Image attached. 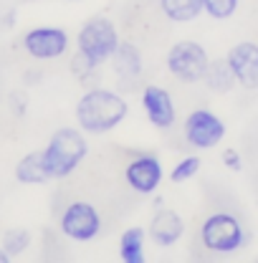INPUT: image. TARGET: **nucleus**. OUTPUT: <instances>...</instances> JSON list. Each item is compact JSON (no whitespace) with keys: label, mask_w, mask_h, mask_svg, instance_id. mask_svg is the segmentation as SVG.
Segmentation results:
<instances>
[{"label":"nucleus","mask_w":258,"mask_h":263,"mask_svg":"<svg viewBox=\"0 0 258 263\" xmlns=\"http://www.w3.org/2000/svg\"><path fill=\"white\" fill-rule=\"evenodd\" d=\"M68 33L61 26H35L23 35V51L35 61H56L68 51Z\"/></svg>","instance_id":"6e6552de"},{"label":"nucleus","mask_w":258,"mask_h":263,"mask_svg":"<svg viewBox=\"0 0 258 263\" xmlns=\"http://www.w3.org/2000/svg\"><path fill=\"white\" fill-rule=\"evenodd\" d=\"M127 99L117 91H112V89H101V86L84 91L76 101V109H73L76 124L86 134H97V137L114 132L127 119Z\"/></svg>","instance_id":"f257e3e1"},{"label":"nucleus","mask_w":258,"mask_h":263,"mask_svg":"<svg viewBox=\"0 0 258 263\" xmlns=\"http://www.w3.org/2000/svg\"><path fill=\"white\" fill-rule=\"evenodd\" d=\"M13 175H15V180H18L21 185H46V182H51L48 167L43 162V149H35V152L23 155V157L15 162Z\"/></svg>","instance_id":"ddd939ff"},{"label":"nucleus","mask_w":258,"mask_h":263,"mask_svg":"<svg viewBox=\"0 0 258 263\" xmlns=\"http://www.w3.org/2000/svg\"><path fill=\"white\" fill-rule=\"evenodd\" d=\"M200 167H202V162H200V157L197 155H190V157H182L180 162L172 167V172H170V180L172 182H188V180H193L195 175L200 172Z\"/></svg>","instance_id":"aec40b11"},{"label":"nucleus","mask_w":258,"mask_h":263,"mask_svg":"<svg viewBox=\"0 0 258 263\" xmlns=\"http://www.w3.org/2000/svg\"><path fill=\"white\" fill-rule=\"evenodd\" d=\"M147 233H150V240H152L155 246L172 248V246H177V243L182 240V235H185V220L180 218V213H175V210H170V208H160V210L152 215Z\"/></svg>","instance_id":"f8f14e48"},{"label":"nucleus","mask_w":258,"mask_h":263,"mask_svg":"<svg viewBox=\"0 0 258 263\" xmlns=\"http://www.w3.org/2000/svg\"><path fill=\"white\" fill-rule=\"evenodd\" d=\"M89 142L86 132L76 127H61L51 134L48 144L43 147V162L48 167L51 180H66L76 172V167L86 160Z\"/></svg>","instance_id":"f03ea898"},{"label":"nucleus","mask_w":258,"mask_h":263,"mask_svg":"<svg viewBox=\"0 0 258 263\" xmlns=\"http://www.w3.org/2000/svg\"><path fill=\"white\" fill-rule=\"evenodd\" d=\"M112 64L122 81H134L137 76H142V56L132 43H124V41L119 43L117 53L112 56Z\"/></svg>","instance_id":"2eb2a0df"},{"label":"nucleus","mask_w":258,"mask_h":263,"mask_svg":"<svg viewBox=\"0 0 258 263\" xmlns=\"http://www.w3.org/2000/svg\"><path fill=\"white\" fill-rule=\"evenodd\" d=\"M241 0H202L205 15H210L213 21H228L235 15Z\"/></svg>","instance_id":"6ab92c4d"},{"label":"nucleus","mask_w":258,"mask_h":263,"mask_svg":"<svg viewBox=\"0 0 258 263\" xmlns=\"http://www.w3.org/2000/svg\"><path fill=\"white\" fill-rule=\"evenodd\" d=\"M160 10L172 23H190L205 13L202 0H160Z\"/></svg>","instance_id":"dca6fc26"},{"label":"nucleus","mask_w":258,"mask_h":263,"mask_svg":"<svg viewBox=\"0 0 258 263\" xmlns=\"http://www.w3.org/2000/svg\"><path fill=\"white\" fill-rule=\"evenodd\" d=\"M147 230L139 226H132L119 235V258L124 263H144V243H147Z\"/></svg>","instance_id":"4468645a"},{"label":"nucleus","mask_w":258,"mask_h":263,"mask_svg":"<svg viewBox=\"0 0 258 263\" xmlns=\"http://www.w3.org/2000/svg\"><path fill=\"white\" fill-rule=\"evenodd\" d=\"M0 248L8 251L13 258L31 248V233L26 228H8L0 233Z\"/></svg>","instance_id":"a211bd4d"},{"label":"nucleus","mask_w":258,"mask_h":263,"mask_svg":"<svg viewBox=\"0 0 258 263\" xmlns=\"http://www.w3.org/2000/svg\"><path fill=\"white\" fill-rule=\"evenodd\" d=\"M61 235L73 243H89L101 233V215L99 210L86 200H73L66 205L59 218Z\"/></svg>","instance_id":"423d86ee"},{"label":"nucleus","mask_w":258,"mask_h":263,"mask_svg":"<svg viewBox=\"0 0 258 263\" xmlns=\"http://www.w3.org/2000/svg\"><path fill=\"white\" fill-rule=\"evenodd\" d=\"M119 31L106 15H94L89 18L76 35V53L84 56L89 64L101 66L112 61V56L119 48Z\"/></svg>","instance_id":"7ed1b4c3"},{"label":"nucleus","mask_w":258,"mask_h":263,"mask_svg":"<svg viewBox=\"0 0 258 263\" xmlns=\"http://www.w3.org/2000/svg\"><path fill=\"white\" fill-rule=\"evenodd\" d=\"M202 81H205V86H208L210 91H215V94H228L233 86H238L235 73H233V68H230V64H228L226 59L210 61Z\"/></svg>","instance_id":"f3484780"},{"label":"nucleus","mask_w":258,"mask_h":263,"mask_svg":"<svg viewBox=\"0 0 258 263\" xmlns=\"http://www.w3.org/2000/svg\"><path fill=\"white\" fill-rule=\"evenodd\" d=\"M223 164H226L230 172H241L243 170V160H241V152H235L233 147H228L223 152Z\"/></svg>","instance_id":"412c9836"},{"label":"nucleus","mask_w":258,"mask_h":263,"mask_svg":"<svg viewBox=\"0 0 258 263\" xmlns=\"http://www.w3.org/2000/svg\"><path fill=\"white\" fill-rule=\"evenodd\" d=\"M167 71L182 81V84H197L205 79V71L210 66V56L202 43L197 41H177L167 51Z\"/></svg>","instance_id":"39448f33"},{"label":"nucleus","mask_w":258,"mask_h":263,"mask_svg":"<svg viewBox=\"0 0 258 263\" xmlns=\"http://www.w3.org/2000/svg\"><path fill=\"white\" fill-rule=\"evenodd\" d=\"M162 177H164V170L155 155H139L124 167L127 185L139 195H152L160 187Z\"/></svg>","instance_id":"1a4fd4ad"},{"label":"nucleus","mask_w":258,"mask_h":263,"mask_svg":"<svg viewBox=\"0 0 258 263\" xmlns=\"http://www.w3.org/2000/svg\"><path fill=\"white\" fill-rule=\"evenodd\" d=\"M226 61L230 64L238 86L256 91L258 89V43L253 41H241L228 51Z\"/></svg>","instance_id":"9d476101"},{"label":"nucleus","mask_w":258,"mask_h":263,"mask_svg":"<svg viewBox=\"0 0 258 263\" xmlns=\"http://www.w3.org/2000/svg\"><path fill=\"white\" fill-rule=\"evenodd\" d=\"M200 240H202L205 251L228 256V253H235L246 246V230L235 215L213 213L200 226Z\"/></svg>","instance_id":"20e7f679"},{"label":"nucleus","mask_w":258,"mask_h":263,"mask_svg":"<svg viewBox=\"0 0 258 263\" xmlns=\"http://www.w3.org/2000/svg\"><path fill=\"white\" fill-rule=\"evenodd\" d=\"M142 109H144L147 122L155 129H170L177 119L175 101L170 97V91L162 89V86H155V84L142 89Z\"/></svg>","instance_id":"9b49d317"},{"label":"nucleus","mask_w":258,"mask_h":263,"mask_svg":"<svg viewBox=\"0 0 258 263\" xmlns=\"http://www.w3.org/2000/svg\"><path fill=\"white\" fill-rule=\"evenodd\" d=\"M182 134L193 149H213L226 139V122L210 109H195L182 124Z\"/></svg>","instance_id":"0eeeda50"}]
</instances>
